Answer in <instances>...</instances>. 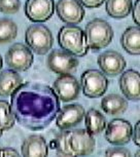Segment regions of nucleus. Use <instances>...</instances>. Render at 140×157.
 I'll use <instances>...</instances> for the list:
<instances>
[{"instance_id": "nucleus-1", "label": "nucleus", "mask_w": 140, "mask_h": 157, "mask_svg": "<svg viewBox=\"0 0 140 157\" xmlns=\"http://www.w3.org/2000/svg\"><path fill=\"white\" fill-rule=\"evenodd\" d=\"M10 107L16 120L32 130L49 126L60 111L58 97L50 86L42 83H22L11 94Z\"/></svg>"}, {"instance_id": "nucleus-2", "label": "nucleus", "mask_w": 140, "mask_h": 157, "mask_svg": "<svg viewBox=\"0 0 140 157\" xmlns=\"http://www.w3.org/2000/svg\"><path fill=\"white\" fill-rule=\"evenodd\" d=\"M58 42L62 49L69 52L74 57H83L89 52L85 32L78 26H63L59 30Z\"/></svg>"}, {"instance_id": "nucleus-3", "label": "nucleus", "mask_w": 140, "mask_h": 157, "mask_svg": "<svg viewBox=\"0 0 140 157\" xmlns=\"http://www.w3.org/2000/svg\"><path fill=\"white\" fill-rule=\"evenodd\" d=\"M85 35L89 49L98 52L110 44L114 38V30L105 20L94 19L86 26Z\"/></svg>"}, {"instance_id": "nucleus-4", "label": "nucleus", "mask_w": 140, "mask_h": 157, "mask_svg": "<svg viewBox=\"0 0 140 157\" xmlns=\"http://www.w3.org/2000/svg\"><path fill=\"white\" fill-rule=\"evenodd\" d=\"M25 40L28 47L37 55H46L52 49L54 36L46 26L36 24L29 26L26 30Z\"/></svg>"}, {"instance_id": "nucleus-5", "label": "nucleus", "mask_w": 140, "mask_h": 157, "mask_svg": "<svg viewBox=\"0 0 140 157\" xmlns=\"http://www.w3.org/2000/svg\"><path fill=\"white\" fill-rule=\"evenodd\" d=\"M82 93L86 97L96 99L102 97L108 87V80L101 71L90 69L85 71L80 78Z\"/></svg>"}, {"instance_id": "nucleus-6", "label": "nucleus", "mask_w": 140, "mask_h": 157, "mask_svg": "<svg viewBox=\"0 0 140 157\" xmlns=\"http://www.w3.org/2000/svg\"><path fill=\"white\" fill-rule=\"evenodd\" d=\"M5 63L11 70L24 72L33 64V54L25 44L14 43L8 48L5 55Z\"/></svg>"}, {"instance_id": "nucleus-7", "label": "nucleus", "mask_w": 140, "mask_h": 157, "mask_svg": "<svg viewBox=\"0 0 140 157\" xmlns=\"http://www.w3.org/2000/svg\"><path fill=\"white\" fill-rule=\"evenodd\" d=\"M68 145L72 156H85L94 152L96 141L87 129L80 128L68 132Z\"/></svg>"}, {"instance_id": "nucleus-8", "label": "nucleus", "mask_w": 140, "mask_h": 157, "mask_svg": "<svg viewBox=\"0 0 140 157\" xmlns=\"http://www.w3.org/2000/svg\"><path fill=\"white\" fill-rule=\"evenodd\" d=\"M78 60L63 49H54L47 57V66L56 74H72L78 67Z\"/></svg>"}, {"instance_id": "nucleus-9", "label": "nucleus", "mask_w": 140, "mask_h": 157, "mask_svg": "<svg viewBox=\"0 0 140 157\" xmlns=\"http://www.w3.org/2000/svg\"><path fill=\"white\" fill-rule=\"evenodd\" d=\"M53 90L60 101L70 102L78 98L80 94V84L73 75L63 74L55 80Z\"/></svg>"}, {"instance_id": "nucleus-10", "label": "nucleus", "mask_w": 140, "mask_h": 157, "mask_svg": "<svg viewBox=\"0 0 140 157\" xmlns=\"http://www.w3.org/2000/svg\"><path fill=\"white\" fill-rule=\"evenodd\" d=\"M105 128V139L112 145H126L132 138V125L125 119L111 120Z\"/></svg>"}, {"instance_id": "nucleus-11", "label": "nucleus", "mask_w": 140, "mask_h": 157, "mask_svg": "<svg viewBox=\"0 0 140 157\" xmlns=\"http://www.w3.org/2000/svg\"><path fill=\"white\" fill-rule=\"evenodd\" d=\"M55 11L54 0H27L25 13L34 23H43L53 17Z\"/></svg>"}, {"instance_id": "nucleus-12", "label": "nucleus", "mask_w": 140, "mask_h": 157, "mask_svg": "<svg viewBox=\"0 0 140 157\" xmlns=\"http://www.w3.org/2000/svg\"><path fill=\"white\" fill-rule=\"evenodd\" d=\"M56 11L59 19L68 25H77L85 17V10L78 0H59Z\"/></svg>"}, {"instance_id": "nucleus-13", "label": "nucleus", "mask_w": 140, "mask_h": 157, "mask_svg": "<svg viewBox=\"0 0 140 157\" xmlns=\"http://www.w3.org/2000/svg\"><path fill=\"white\" fill-rule=\"evenodd\" d=\"M97 62L101 72L111 77L120 75L127 65L123 56L115 50H106L102 52L98 57Z\"/></svg>"}, {"instance_id": "nucleus-14", "label": "nucleus", "mask_w": 140, "mask_h": 157, "mask_svg": "<svg viewBox=\"0 0 140 157\" xmlns=\"http://www.w3.org/2000/svg\"><path fill=\"white\" fill-rule=\"evenodd\" d=\"M85 108L78 104H70L60 109L57 114L56 124L61 130L69 129L77 125L82 121L85 117Z\"/></svg>"}, {"instance_id": "nucleus-15", "label": "nucleus", "mask_w": 140, "mask_h": 157, "mask_svg": "<svg viewBox=\"0 0 140 157\" xmlns=\"http://www.w3.org/2000/svg\"><path fill=\"white\" fill-rule=\"evenodd\" d=\"M120 87L122 93L128 100L139 101L140 99V76L139 72L135 70H128L121 73Z\"/></svg>"}, {"instance_id": "nucleus-16", "label": "nucleus", "mask_w": 140, "mask_h": 157, "mask_svg": "<svg viewBox=\"0 0 140 157\" xmlns=\"http://www.w3.org/2000/svg\"><path fill=\"white\" fill-rule=\"evenodd\" d=\"M49 148L43 137L39 135L29 136L22 144L23 156H46Z\"/></svg>"}, {"instance_id": "nucleus-17", "label": "nucleus", "mask_w": 140, "mask_h": 157, "mask_svg": "<svg viewBox=\"0 0 140 157\" xmlns=\"http://www.w3.org/2000/svg\"><path fill=\"white\" fill-rule=\"evenodd\" d=\"M23 78L17 71L4 70L0 73V96L10 97L22 84Z\"/></svg>"}, {"instance_id": "nucleus-18", "label": "nucleus", "mask_w": 140, "mask_h": 157, "mask_svg": "<svg viewBox=\"0 0 140 157\" xmlns=\"http://www.w3.org/2000/svg\"><path fill=\"white\" fill-rule=\"evenodd\" d=\"M101 108L106 114L110 116H118L126 112L128 109V102L120 94H108L101 101Z\"/></svg>"}, {"instance_id": "nucleus-19", "label": "nucleus", "mask_w": 140, "mask_h": 157, "mask_svg": "<svg viewBox=\"0 0 140 157\" xmlns=\"http://www.w3.org/2000/svg\"><path fill=\"white\" fill-rule=\"evenodd\" d=\"M123 48L128 54L138 56L140 54V29L139 26L129 27L124 31L121 38Z\"/></svg>"}, {"instance_id": "nucleus-20", "label": "nucleus", "mask_w": 140, "mask_h": 157, "mask_svg": "<svg viewBox=\"0 0 140 157\" xmlns=\"http://www.w3.org/2000/svg\"><path fill=\"white\" fill-rule=\"evenodd\" d=\"M85 124L87 130L91 135H99L105 129L106 119L104 115L96 109H90L85 114Z\"/></svg>"}, {"instance_id": "nucleus-21", "label": "nucleus", "mask_w": 140, "mask_h": 157, "mask_svg": "<svg viewBox=\"0 0 140 157\" xmlns=\"http://www.w3.org/2000/svg\"><path fill=\"white\" fill-rule=\"evenodd\" d=\"M132 0H106V13L114 19H124L132 10Z\"/></svg>"}, {"instance_id": "nucleus-22", "label": "nucleus", "mask_w": 140, "mask_h": 157, "mask_svg": "<svg viewBox=\"0 0 140 157\" xmlns=\"http://www.w3.org/2000/svg\"><path fill=\"white\" fill-rule=\"evenodd\" d=\"M18 34L17 24L10 19H0V44L11 42Z\"/></svg>"}, {"instance_id": "nucleus-23", "label": "nucleus", "mask_w": 140, "mask_h": 157, "mask_svg": "<svg viewBox=\"0 0 140 157\" xmlns=\"http://www.w3.org/2000/svg\"><path fill=\"white\" fill-rule=\"evenodd\" d=\"M16 117L13 113L10 105L6 101L0 100V128L2 130L10 129L14 125Z\"/></svg>"}, {"instance_id": "nucleus-24", "label": "nucleus", "mask_w": 140, "mask_h": 157, "mask_svg": "<svg viewBox=\"0 0 140 157\" xmlns=\"http://www.w3.org/2000/svg\"><path fill=\"white\" fill-rule=\"evenodd\" d=\"M20 0H0V13L4 14H14L20 10Z\"/></svg>"}, {"instance_id": "nucleus-25", "label": "nucleus", "mask_w": 140, "mask_h": 157, "mask_svg": "<svg viewBox=\"0 0 140 157\" xmlns=\"http://www.w3.org/2000/svg\"><path fill=\"white\" fill-rule=\"evenodd\" d=\"M105 156H131V152L125 148H108L105 151Z\"/></svg>"}, {"instance_id": "nucleus-26", "label": "nucleus", "mask_w": 140, "mask_h": 157, "mask_svg": "<svg viewBox=\"0 0 140 157\" xmlns=\"http://www.w3.org/2000/svg\"><path fill=\"white\" fill-rule=\"evenodd\" d=\"M78 1L87 8H97L101 6L105 0H78Z\"/></svg>"}, {"instance_id": "nucleus-27", "label": "nucleus", "mask_w": 140, "mask_h": 157, "mask_svg": "<svg viewBox=\"0 0 140 157\" xmlns=\"http://www.w3.org/2000/svg\"><path fill=\"white\" fill-rule=\"evenodd\" d=\"M132 13H133V20L136 23L137 26L140 25V0H136L135 4L132 6Z\"/></svg>"}, {"instance_id": "nucleus-28", "label": "nucleus", "mask_w": 140, "mask_h": 157, "mask_svg": "<svg viewBox=\"0 0 140 157\" xmlns=\"http://www.w3.org/2000/svg\"><path fill=\"white\" fill-rule=\"evenodd\" d=\"M0 156H20V153L13 148H0Z\"/></svg>"}, {"instance_id": "nucleus-29", "label": "nucleus", "mask_w": 140, "mask_h": 157, "mask_svg": "<svg viewBox=\"0 0 140 157\" xmlns=\"http://www.w3.org/2000/svg\"><path fill=\"white\" fill-rule=\"evenodd\" d=\"M139 134H140V122L136 123L135 127H134V132H132V137H133V141L135 145L139 146L140 145V137H139Z\"/></svg>"}, {"instance_id": "nucleus-30", "label": "nucleus", "mask_w": 140, "mask_h": 157, "mask_svg": "<svg viewBox=\"0 0 140 157\" xmlns=\"http://www.w3.org/2000/svg\"><path fill=\"white\" fill-rule=\"evenodd\" d=\"M2 66H3V60H2L1 56H0V70L2 69Z\"/></svg>"}, {"instance_id": "nucleus-31", "label": "nucleus", "mask_w": 140, "mask_h": 157, "mask_svg": "<svg viewBox=\"0 0 140 157\" xmlns=\"http://www.w3.org/2000/svg\"><path fill=\"white\" fill-rule=\"evenodd\" d=\"M2 134H3V130H2L1 128H0V137L2 136Z\"/></svg>"}, {"instance_id": "nucleus-32", "label": "nucleus", "mask_w": 140, "mask_h": 157, "mask_svg": "<svg viewBox=\"0 0 140 157\" xmlns=\"http://www.w3.org/2000/svg\"><path fill=\"white\" fill-rule=\"evenodd\" d=\"M0 148H1V147H0Z\"/></svg>"}]
</instances>
